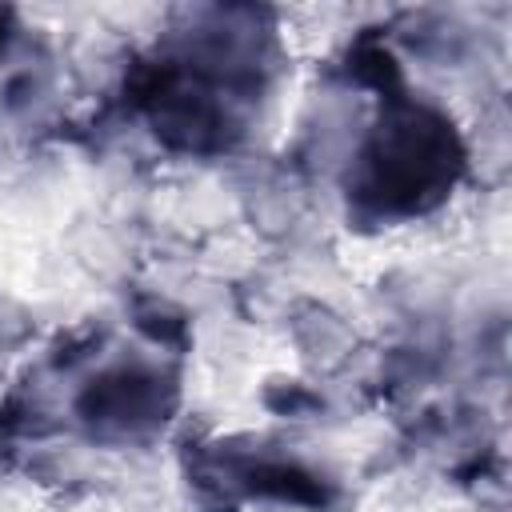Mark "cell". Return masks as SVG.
I'll list each match as a JSON object with an SVG mask.
<instances>
[{
    "label": "cell",
    "mask_w": 512,
    "mask_h": 512,
    "mask_svg": "<svg viewBox=\"0 0 512 512\" xmlns=\"http://www.w3.org/2000/svg\"><path fill=\"white\" fill-rule=\"evenodd\" d=\"M88 420L112 424V428H136L148 424L164 412V396H160V380L144 376V372H112L100 384H92L80 400Z\"/></svg>",
    "instance_id": "cell-1"
},
{
    "label": "cell",
    "mask_w": 512,
    "mask_h": 512,
    "mask_svg": "<svg viewBox=\"0 0 512 512\" xmlns=\"http://www.w3.org/2000/svg\"><path fill=\"white\" fill-rule=\"evenodd\" d=\"M0 448H4V428H0Z\"/></svg>",
    "instance_id": "cell-2"
}]
</instances>
